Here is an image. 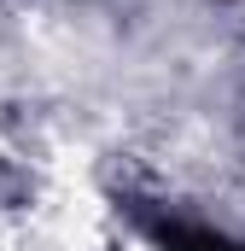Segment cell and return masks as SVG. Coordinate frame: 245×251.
I'll return each mask as SVG.
<instances>
[{
  "mask_svg": "<svg viewBox=\"0 0 245 251\" xmlns=\"http://www.w3.org/2000/svg\"><path fill=\"white\" fill-rule=\"evenodd\" d=\"M146 234L158 240L164 251H245L240 240H228V234H216V228H193L181 216H146Z\"/></svg>",
  "mask_w": 245,
  "mask_h": 251,
  "instance_id": "obj_1",
  "label": "cell"
}]
</instances>
